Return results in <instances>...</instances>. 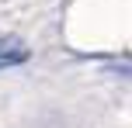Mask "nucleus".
Returning <instances> with one entry per match:
<instances>
[{"label": "nucleus", "mask_w": 132, "mask_h": 128, "mask_svg": "<svg viewBox=\"0 0 132 128\" xmlns=\"http://www.w3.org/2000/svg\"><path fill=\"white\" fill-rule=\"evenodd\" d=\"M28 59V48L21 38L14 35H0V69H11V66H21Z\"/></svg>", "instance_id": "nucleus-1"}]
</instances>
